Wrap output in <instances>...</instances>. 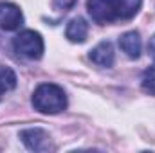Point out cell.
<instances>
[{"label": "cell", "mask_w": 155, "mask_h": 153, "mask_svg": "<svg viewBox=\"0 0 155 153\" xmlns=\"http://www.w3.org/2000/svg\"><path fill=\"white\" fill-rule=\"evenodd\" d=\"M78 0H54V7L58 11H69L76 5Z\"/></svg>", "instance_id": "12"}, {"label": "cell", "mask_w": 155, "mask_h": 153, "mask_svg": "<svg viewBox=\"0 0 155 153\" xmlns=\"http://www.w3.org/2000/svg\"><path fill=\"white\" fill-rule=\"evenodd\" d=\"M119 47L121 50L130 58V60H137L141 56V49H143V41L137 31H128L119 38Z\"/></svg>", "instance_id": "7"}, {"label": "cell", "mask_w": 155, "mask_h": 153, "mask_svg": "<svg viewBox=\"0 0 155 153\" xmlns=\"http://www.w3.org/2000/svg\"><path fill=\"white\" fill-rule=\"evenodd\" d=\"M33 106L41 114H60L67 108V96L61 86L54 83H41L33 94Z\"/></svg>", "instance_id": "1"}, {"label": "cell", "mask_w": 155, "mask_h": 153, "mask_svg": "<svg viewBox=\"0 0 155 153\" xmlns=\"http://www.w3.org/2000/svg\"><path fill=\"white\" fill-rule=\"evenodd\" d=\"M20 139L33 151H47L51 148V137L41 128H27L20 132Z\"/></svg>", "instance_id": "5"}, {"label": "cell", "mask_w": 155, "mask_h": 153, "mask_svg": "<svg viewBox=\"0 0 155 153\" xmlns=\"http://www.w3.org/2000/svg\"><path fill=\"white\" fill-rule=\"evenodd\" d=\"M13 49L16 54L27 58V60H40L43 56L45 45H43V38L36 31H22L18 33L15 40H13Z\"/></svg>", "instance_id": "3"}, {"label": "cell", "mask_w": 155, "mask_h": 153, "mask_svg": "<svg viewBox=\"0 0 155 153\" xmlns=\"http://www.w3.org/2000/svg\"><path fill=\"white\" fill-rule=\"evenodd\" d=\"M65 36L72 43H83L87 40V36H88V24L83 18H72L67 24Z\"/></svg>", "instance_id": "8"}, {"label": "cell", "mask_w": 155, "mask_h": 153, "mask_svg": "<svg viewBox=\"0 0 155 153\" xmlns=\"http://www.w3.org/2000/svg\"><path fill=\"white\" fill-rule=\"evenodd\" d=\"M141 5H143V0H124V15H126V20L134 18L139 13Z\"/></svg>", "instance_id": "11"}, {"label": "cell", "mask_w": 155, "mask_h": 153, "mask_svg": "<svg viewBox=\"0 0 155 153\" xmlns=\"http://www.w3.org/2000/svg\"><path fill=\"white\" fill-rule=\"evenodd\" d=\"M141 86H143V90H144L146 94L155 96V67H148V69L143 72Z\"/></svg>", "instance_id": "10"}, {"label": "cell", "mask_w": 155, "mask_h": 153, "mask_svg": "<svg viewBox=\"0 0 155 153\" xmlns=\"http://www.w3.org/2000/svg\"><path fill=\"white\" fill-rule=\"evenodd\" d=\"M16 83H18V79H16V74L13 69H9V67L0 69V94L11 92L16 86Z\"/></svg>", "instance_id": "9"}, {"label": "cell", "mask_w": 155, "mask_h": 153, "mask_svg": "<svg viewBox=\"0 0 155 153\" xmlns=\"http://www.w3.org/2000/svg\"><path fill=\"white\" fill-rule=\"evenodd\" d=\"M24 24L22 9L13 2H0V29L2 31H16Z\"/></svg>", "instance_id": "4"}, {"label": "cell", "mask_w": 155, "mask_h": 153, "mask_svg": "<svg viewBox=\"0 0 155 153\" xmlns=\"http://www.w3.org/2000/svg\"><path fill=\"white\" fill-rule=\"evenodd\" d=\"M87 9L90 18L99 24H112L116 20H126L124 0H87Z\"/></svg>", "instance_id": "2"}, {"label": "cell", "mask_w": 155, "mask_h": 153, "mask_svg": "<svg viewBox=\"0 0 155 153\" xmlns=\"http://www.w3.org/2000/svg\"><path fill=\"white\" fill-rule=\"evenodd\" d=\"M90 61L96 63L97 67H103V69H110L114 65V47L110 41H101L97 43L90 54H88Z\"/></svg>", "instance_id": "6"}, {"label": "cell", "mask_w": 155, "mask_h": 153, "mask_svg": "<svg viewBox=\"0 0 155 153\" xmlns=\"http://www.w3.org/2000/svg\"><path fill=\"white\" fill-rule=\"evenodd\" d=\"M148 52H150V56H152V60L155 61V34L150 38L148 41Z\"/></svg>", "instance_id": "13"}]
</instances>
